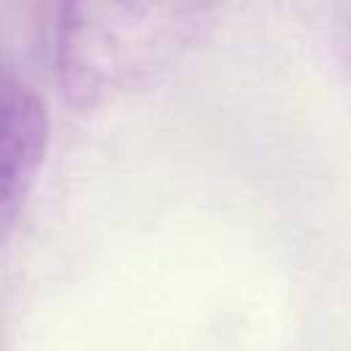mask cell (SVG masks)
<instances>
[{"mask_svg": "<svg viewBox=\"0 0 351 351\" xmlns=\"http://www.w3.org/2000/svg\"><path fill=\"white\" fill-rule=\"evenodd\" d=\"M197 8L178 3H60L55 77L74 104L96 107L148 82L181 49Z\"/></svg>", "mask_w": 351, "mask_h": 351, "instance_id": "obj_1", "label": "cell"}, {"mask_svg": "<svg viewBox=\"0 0 351 351\" xmlns=\"http://www.w3.org/2000/svg\"><path fill=\"white\" fill-rule=\"evenodd\" d=\"M49 115L36 88L0 69V244L14 230L44 162Z\"/></svg>", "mask_w": 351, "mask_h": 351, "instance_id": "obj_2", "label": "cell"}]
</instances>
